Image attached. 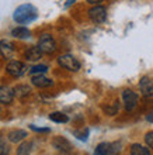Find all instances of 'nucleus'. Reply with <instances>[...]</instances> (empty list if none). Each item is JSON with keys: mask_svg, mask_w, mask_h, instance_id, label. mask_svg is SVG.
Masks as SVG:
<instances>
[{"mask_svg": "<svg viewBox=\"0 0 153 155\" xmlns=\"http://www.w3.org/2000/svg\"><path fill=\"white\" fill-rule=\"evenodd\" d=\"M37 16H38V12H37V8L32 4H21L13 13V18L18 24L31 23V21H34L37 18Z\"/></svg>", "mask_w": 153, "mask_h": 155, "instance_id": "obj_1", "label": "nucleus"}, {"mask_svg": "<svg viewBox=\"0 0 153 155\" xmlns=\"http://www.w3.org/2000/svg\"><path fill=\"white\" fill-rule=\"evenodd\" d=\"M58 64L65 68V69L70 71V72H77L80 69V62L77 61L76 58L70 55V54H65V55H61L58 58Z\"/></svg>", "mask_w": 153, "mask_h": 155, "instance_id": "obj_2", "label": "nucleus"}, {"mask_svg": "<svg viewBox=\"0 0 153 155\" xmlns=\"http://www.w3.org/2000/svg\"><path fill=\"white\" fill-rule=\"evenodd\" d=\"M38 48L42 54H52L56 49V42L49 34H42L38 41Z\"/></svg>", "mask_w": 153, "mask_h": 155, "instance_id": "obj_3", "label": "nucleus"}, {"mask_svg": "<svg viewBox=\"0 0 153 155\" xmlns=\"http://www.w3.org/2000/svg\"><path fill=\"white\" fill-rule=\"evenodd\" d=\"M89 17L91 18L93 23H96V24L104 23L105 18H107V10H105L104 6L97 4V6H94V7H91L89 10Z\"/></svg>", "mask_w": 153, "mask_h": 155, "instance_id": "obj_4", "label": "nucleus"}, {"mask_svg": "<svg viewBox=\"0 0 153 155\" xmlns=\"http://www.w3.org/2000/svg\"><path fill=\"white\" fill-rule=\"evenodd\" d=\"M122 99H124V104H125V110L126 111H132L138 104V94L131 89H125L122 92Z\"/></svg>", "mask_w": 153, "mask_h": 155, "instance_id": "obj_5", "label": "nucleus"}, {"mask_svg": "<svg viewBox=\"0 0 153 155\" xmlns=\"http://www.w3.org/2000/svg\"><path fill=\"white\" fill-rule=\"evenodd\" d=\"M120 152V145L118 144L101 143L97 145L94 155H117Z\"/></svg>", "mask_w": 153, "mask_h": 155, "instance_id": "obj_6", "label": "nucleus"}, {"mask_svg": "<svg viewBox=\"0 0 153 155\" xmlns=\"http://www.w3.org/2000/svg\"><path fill=\"white\" fill-rule=\"evenodd\" d=\"M6 71H7L8 75H11V76H14V78H18L25 74L27 68H25V65L20 61H10L7 64V66H6Z\"/></svg>", "mask_w": 153, "mask_h": 155, "instance_id": "obj_7", "label": "nucleus"}, {"mask_svg": "<svg viewBox=\"0 0 153 155\" xmlns=\"http://www.w3.org/2000/svg\"><path fill=\"white\" fill-rule=\"evenodd\" d=\"M139 89H141L142 96H145V97L153 96V79H150L149 76L142 78L139 82Z\"/></svg>", "mask_w": 153, "mask_h": 155, "instance_id": "obj_8", "label": "nucleus"}, {"mask_svg": "<svg viewBox=\"0 0 153 155\" xmlns=\"http://www.w3.org/2000/svg\"><path fill=\"white\" fill-rule=\"evenodd\" d=\"M52 145H53V148H56L58 151H62V152L72 151V144L69 143L65 137H55L52 140Z\"/></svg>", "mask_w": 153, "mask_h": 155, "instance_id": "obj_9", "label": "nucleus"}, {"mask_svg": "<svg viewBox=\"0 0 153 155\" xmlns=\"http://www.w3.org/2000/svg\"><path fill=\"white\" fill-rule=\"evenodd\" d=\"M0 54H2V57L6 58V59L13 58V55H14V47H13V44L10 41H7V40L0 41Z\"/></svg>", "mask_w": 153, "mask_h": 155, "instance_id": "obj_10", "label": "nucleus"}, {"mask_svg": "<svg viewBox=\"0 0 153 155\" xmlns=\"http://www.w3.org/2000/svg\"><path fill=\"white\" fill-rule=\"evenodd\" d=\"M14 99V90L8 86H0V103L8 104Z\"/></svg>", "mask_w": 153, "mask_h": 155, "instance_id": "obj_11", "label": "nucleus"}, {"mask_svg": "<svg viewBox=\"0 0 153 155\" xmlns=\"http://www.w3.org/2000/svg\"><path fill=\"white\" fill-rule=\"evenodd\" d=\"M32 85L37 86V87H49V86L53 85L52 79H49V78H45L44 75H32Z\"/></svg>", "mask_w": 153, "mask_h": 155, "instance_id": "obj_12", "label": "nucleus"}, {"mask_svg": "<svg viewBox=\"0 0 153 155\" xmlns=\"http://www.w3.org/2000/svg\"><path fill=\"white\" fill-rule=\"evenodd\" d=\"M25 58H27L28 61H40L41 58H42V52H41V49L38 48V45H37V47H30V48L25 51Z\"/></svg>", "mask_w": 153, "mask_h": 155, "instance_id": "obj_13", "label": "nucleus"}, {"mask_svg": "<svg viewBox=\"0 0 153 155\" xmlns=\"http://www.w3.org/2000/svg\"><path fill=\"white\" fill-rule=\"evenodd\" d=\"M27 131L24 130H13L8 133V141H11V143H20V141H23V140L27 137Z\"/></svg>", "mask_w": 153, "mask_h": 155, "instance_id": "obj_14", "label": "nucleus"}, {"mask_svg": "<svg viewBox=\"0 0 153 155\" xmlns=\"http://www.w3.org/2000/svg\"><path fill=\"white\" fill-rule=\"evenodd\" d=\"M11 35L16 38H20V40H24V38L31 37V31L25 27H16V28H13Z\"/></svg>", "mask_w": 153, "mask_h": 155, "instance_id": "obj_15", "label": "nucleus"}, {"mask_svg": "<svg viewBox=\"0 0 153 155\" xmlns=\"http://www.w3.org/2000/svg\"><path fill=\"white\" fill-rule=\"evenodd\" d=\"M131 155H150V150L149 147H143L141 144H132Z\"/></svg>", "mask_w": 153, "mask_h": 155, "instance_id": "obj_16", "label": "nucleus"}, {"mask_svg": "<svg viewBox=\"0 0 153 155\" xmlns=\"http://www.w3.org/2000/svg\"><path fill=\"white\" fill-rule=\"evenodd\" d=\"M13 90H14V96H17V97H24V96H28L30 94L31 87H30L28 85H18Z\"/></svg>", "mask_w": 153, "mask_h": 155, "instance_id": "obj_17", "label": "nucleus"}, {"mask_svg": "<svg viewBox=\"0 0 153 155\" xmlns=\"http://www.w3.org/2000/svg\"><path fill=\"white\" fill-rule=\"evenodd\" d=\"M32 151V143L31 141H24L20 144V147L17 148V155H30Z\"/></svg>", "mask_w": 153, "mask_h": 155, "instance_id": "obj_18", "label": "nucleus"}, {"mask_svg": "<svg viewBox=\"0 0 153 155\" xmlns=\"http://www.w3.org/2000/svg\"><path fill=\"white\" fill-rule=\"evenodd\" d=\"M49 118L55 123H68L69 121V117L61 111H55V113H51L49 114Z\"/></svg>", "mask_w": 153, "mask_h": 155, "instance_id": "obj_19", "label": "nucleus"}, {"mask_svg": "<svg viewBox=\"0 0 153 155\" xmlns=\"http://www.w3.org/2000/svg\"><path fill=\"white\" fill-rule=\"evenodd\" d=\"M8 152H10L8 143L4 137H0V155H8Z\"/></svg>", "mask_w": 153, "mask_h": 155, "instance_id": "obj_20", "label": "nucleus"}, {"mask_svg": "<svg viewBox=\"0 0 153 155\" xmlns=\"http://www.w3.org/2000/svg\"><path fill=\"white\" fill-rule=\"evenodd\" d=\"M46 71H48V66L46 65H35L31 68L30 74L31 75H41V74H45Z\"/></svg>", "mask_w": 153, "mask_h": 155, "instance_id": "obj_21", "label": "nucleus"}, {"mask_svg": "<svg viewBox=\"0 0 153 155\" xmlns=\"http://www.w3.org/2000/svg\"><path fill=\"white\" fill-rule=\"evenodd\" d=\"M145 143L149 148H153V131H150L145 135Z\"/></svg>", "mask_w": 153, "mask_h": 155, "instance_id": "obj_22", "label": "nucleus"}, {"mask_svg": "<svg viewBox=\"0 0 153 155\" xmlns=\"http://www.w3.org/2000/svg\"><path fill=\"white\" fill-rule=\"evenodd\" d=\"M30 128L34 131H40V133H46V131H49V128H40V127H35V126H30Z\"/></svg>", "mask_w": 153, "mask_h": 155, "instance_id": "obj_23", "label": "nucleus"}, {"mask_svg": "<svg viewBox=\"0 0 153 155\" xmlns=\"http://www.w3.org/2000/svg\"><path fill=\"white\" fill-rule=\"evenodd\" d=\"M101 2H104V0H87V3L94 4V6H97V4H100Z\"/></svg>", "mask_w": 153, "mask_h": 155, "instance_id": "obj_24", "label": "nucleus"}, {"mask_svg": "<svg viewBox=\"0 0 153 155\" xmlns=\"http://www.w3.org/2000/svg\"><path fill=\"white\" fill-rule=\"evenodd\" d=\"M146 120H148V121H149V123H153V111H152V113H149V114H148V117H146Z\"/></svg>", "mask_w": 153, "mask_h": 155, "instance_id": "obj_25", "label": "nucleus"}, {"mask_svg": "<svg viewBox=\"0 0 153 155\" xmlns=\"http://www.w3.org/2000/svg\"><path fill=\"white\" fill-rule=\"evenodd\" d=\"M73 2H75V0H68V3H66V7H68V6H70Z\"/></svg>", "mask_w": 153, "mask_h": 155, "instance_id": "obj_26", "label": "nucleus"}]
</instances>
